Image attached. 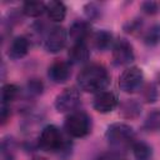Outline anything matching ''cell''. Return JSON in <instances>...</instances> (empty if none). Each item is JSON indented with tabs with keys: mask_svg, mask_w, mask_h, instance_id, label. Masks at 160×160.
<instances>
[{
	"mask_svg": "<svg viewBox=\"0 0 160 160\" xmlns=\"http://www.w3.org/2000/svg\"><path fill=\"white\" fill-rule=\"evenodd\" d=\"M112 44V34L108 30H100L94 35V46L100 50H108Z\"/></svg>",
	"mask_w": 160,
	"mask_h": 160,
	"instance_id": "cell-18",
	"label": "cell"
},
{
	"mask_svg": "<svg viewBox=\"0 0 160 160\" xmlns=\"http://www.w3.org/2000/svg\"><path fill=\"white\" fill-rule=\"evenodd\" d=\"M64 128L70 136L84 138L91 130V119L85 111L75 110L66 116Z\"/></svg>",
	"mask_w": 160,
	"mask_h": 160,
	"instance_id": "cell-3",
	"label": "cell"
},
{
	"mask_svg": "<svg viewBox=\"0 0 160 160\" xmlns=\"http://www.w3.org/2000/svg\"><path fill=\"white\" fill-rule=\"evenodd\" d=\"M32 160H46L45 158H42V156H36V158H34Z\"/></svg>",
	"mask_w": 160,
	"mask_h": 160,
	"instance_id": "cell-30",
	"label": "cell"
},
{
	"mask_svg": "<svg viewBox=\"0 0 160 160\" xmlns=\"http://www.w3.org/2000/svg\"><path fill=\"white\" fill-rule=\"evenodd\" d=\"M90 30L91 29H90L89 22H86L84 20H76L71 24V26L69 29V36L72 39L74 42L85 41V39L90 34Z\"/></svg>",
	"mask_w": 160,
	"mask_h": 160,
	"instance_id": "cell-13",
	"label": "cell"
},
{
	"mask_svg": "<svg viewBox=\"0 0 160 160\" xmlns=\"http://www.w3.org/2000/svg\"><path fill=\"white\" fill-rule=\"evenodd\" d=\"M76 80L81 90L98 94L105 90L110 84V75L105 66L100 64H90L80 70Z\"/></svg>",
	"mask_w": 160,
	"mask_h": 160,
	"instance_id": "cell-1",
	"label": "cell"
},
{
	"mask_svg": "<svg viewBox=\"0 0 160 160\" xmlns=\"http://www.w3.org/2000/svg\"><path fill=\"white\" fill-rule=\"evenodd\" d=\"M85 14H86V16H88L89 20H95L100 15V9L98 8L96 4L89 2L88 5H85Z\"/></svg>",
	"mask_w": 160,
	"mask_h": 160,
	"instance_id": "cell-25",
	"label": "cell"
},
{
	"mask_svg": "<svg viewBox=\"0 0 160 160\" xmlns=\"http://www.w3.org/2000/svg\"><path fill=\"white\" fill-rule=\"evenodd\" d=\"M112 62L118 66H125L135 60L132 45L126 39H118L112 45Z\"/></svg>",
	"mask_w": 160,
	"mask_h": 160,
	"instance_id": "cell-7",
	"label": "cell"
},
{
	"mask_svg": "<svg viewBox=\"0 0 160 160\" xmlns=\"http://www.w3.org/2000/svg\"><path fill=\"white\" fill-rule=\"evenodd\" d=\"M1 160H14L11 139H4L1 142Z\"/></svg>",
	"mask_w": 160,
	"mask_h": 160,
	"instance_id": "cell-24",
	"label": "cell"
},
{
	"mask_svg": "<svg viewBox=\"0 0 160 160\" xmlns=\"http://www.w3.org/2000/svg\"><path fill=\"white\" fill-rule=\"evenodd\" d=\"M142 128L146 131H158V130H160V109H154L152 111H150L146 115Z\"/></svg>",
	"mask_w": 160,
	"mask_h": 160,
	"instance_id": "cell-19",
	"label": "cell"
},
{
	"mask_svg": "<svg viewBox=\"0 0 160 160\" xmlns=\"http://www.w3.org/2000/svg\"><path fill=\"white\" fill-rule=\"evenodd\" d=\"M71 70L70 64L66 61H55L52 62L48 69V76L49 79L55 84H62L70 78Z\"/></svg>",
	"mask_w": 160,
	"mask_h": 160,
	"instance_id": "cell-10",
	"label": "cell"
},
{
	"mask_svg": "<svg viewBox=\"0 0 160 160\" xmlns=\"http://www.w3.org/2000/svg\"><path fill=\"white\" fill-rule=\"evenodd\" d=\"M95 160H119V159H118V154L115 152H105L99 155Z\"/></svg>",
	"mask_w": 160,
	"mask_h": 160,
	"instance_id": "cell-29",
	"label": "cell"
},
{
	"mask_svg": "<svg viewBox=\"0 0 160 160\" xmlns=\"http://www.w3.org/2000/svg\"><path fill=\"white\" fill-rule=\"evenodd\" d=\"M46 12H48V16L50 20L60 22L66 16V6L61 1L52 0L46 4Z\"/></svg>",
	"mask_w": 160,
	"mask_h": 160,
	"instance_id": "cell-14",
	"label": "cell"
},
{
	"mask_svg": "<svg viewBox=\"0 0 160 160\" xmlns=\"http://www.w3.org/2000/svg\"><path fill=\"white\" fill-rule=\"evenodd\" d=\"M131 149L136 160H151L152 158V149L145 141H134Z\"/></svg>",
	"mask_w": 160,
	"mask_h": 160,
	"instance_id": "cell-17",
	"label": "cell"
},
{
	"mask_svg": "<svg viewBox=\"0 0 160 160\" xmlns=\"http://www.w3.org/2000/svg\"><path fill=\"white\" fill-rule=\"evenodd\" d=\"M120 112H121V116L126 119H135L141 112V105L136 100H132V99L126 100L120 105Z\"/></svg>",
	"mask_w": 160,
	"mask_h": 160,
	"instance_id": "cell-16",
	"label": "cell"
},
{
	"mask_svg": "<svg viewBox=\"0 0 160 160\" xmlns=\"http://www.w3.org/2000/svg\"><path fill=\"white\" fill-rule=\"evenodd\" d=\"M19 95V88L15 84H5L1 89V104L10 105Z\"/></svg>",
	"mask_w": 160,
	"mask_h": 160,
	"instance_id": "cell-20",
	"label": "cell"
},
{
	"mask_svg": "<svg viewBox=\"0 0 160 160\" xmlns=\"http://www.w3.org/2000/svg\"><path fill=\"white\" fill-rule=\"evenodd\" d=\"M119 104V99L115 92L109 91V90H102L98 94H95L92 106L96 111L101 114H108L112 111Z\"/></svg>",
	"mask_w": 160,
	"mask_h": 160,
	"instance_id": "cell-9",
	"label": "cell"
},
{
	"mask_svg": "<svg viewBox=\"0 0 160 160\" xmlns=\"http://www.w3.org/2000/svg\"><path fill=\"white\" fill-rule=\"evenodd\" d=\"M68 32L64 28L61 26H54L51 30L48 31V34L44 38V46L46 51L51 54H56L61 51L68 41Z\"/></svg>",
	"mask_w": 160,
	"mask_h": 160,
	"instance_id": "cell-8",
	"label": "cell"
},
{
	"mask_svg": "<svg viewBox=\"0 0 160 160\" xmlns=\"http://www.w3.org/2000/svg\"><path fill=\"white\" fill-rule=\"evenodd\" d=\"M144 84V74L142 70L138 66L126 68L121 75L119 76V88L121 91L126 94L136 92L141 89Z\"/></svg>",
	"mask_w": 160,
	"mask_h": 160,
	"instance_id": "cell-5",
	"label": "cell"
},
{
	"mask_svg": "<svg viewBox=\"0 0 160 160\" xmlns=\"http://www.w3.org/2000/svg\"><path fill=\"white\" fill-rule=\"evenodd\" d=\"M141 10L148 15H154L158 12V4L155 1H144L141 4Z\"/></svg>",
	"mask_w": 160,
	"mask_h": 160,
	"instance_id": "cell-26",
	"label": "cell"
},
{
	"mask_svg": "<svg viewBox=\"0 0 160 160\" xmlns=\"http://www.w3.org/2000/svg\"><path fill=\"white\" fill-rule=\"evenodd\" d=\"M159 85L158 84H150L146 86L145 91H144V98L148 102H154L158 100L159 95H160V90H159Z\"/></svg>",
	"mask_w": 160,
	"mask_h": 160,
	"instance_id": "cell-23",
	"label": "cell"
},
{
	"mask_svg": "<svg viewBox=\"0 0 160 160\" xmlns=\"http://www.w3.org/2000/svg\"><path fill=\"white\" fill-rule=\"evenodd\" d=\"M29 48H30V40L26 36H16L12 39V41L9 45L8 55L12 60L21 59L29 52Z\"/></svg>",
	"mask_w": 160,
	"mask_h": 160,
	"instance_id": "cell-11",
	"label": "cell"
},
{
	"mask_svg": "<svg viewBox=\"0 0 160 160\" xmlns=\"http://www.w3.org/2000/svg\"><path fill=\"white\" fill-rule=\"evenodd\" d=\"M38 146L44 151L56 152L64 150L68 144L64 140L60 130L55 125H46L39 135Z\"/></svg>",
	"mask_w": 160,
	"mask_h": 160,
	"instance_id": "cell-4",
	"label": "cell"
},
{
	"mask_svg": "<svg viewBox=\"0 0 160 160\" xmlns=\"http://www.w3.org/2000/svg\"><path fill=\"white\" fill-rule=\"evenodd\" d=\"M10 118V105H4L1 104V110H0V119L1 124H5Z\"/></svg>",
	"mask_w": 160,
	"mask_h": 160,
	"instance_id": "cell-27",
	"label": "cell"
},
{
	"mask_svg": "<svg viewBox=\"0 0 160 160\" xmlns=\"http://www.w3.org/2000/svg\"><path fill=\"white\" fill-rule=\"evenodd\" d=\"M26 90H28V94L31 95V96H38L44 90V84L41 80L39 79H30L26 84Z\"/></svg>",
	"mask_w": 160,
	"mask_h": 160,
	"instance_id": "cell-22",
	"label": "cell"
},
{
	"mask_svg": "<svg viewBox=\"0 0 160 160\" xmlns=\"http://www.w3.org/2000/svg\"><path fill=\"white\" fill-rule=\"evenodd\" d=\"M106 141L112 152H125L135 141V132L132 128L124 122H114L108 126L105 132Z\"/></svg>",
	"mask_w": 160,
	"mask_h": 160,
	"instance_id": "cell-2",
	"label": "cell"
},
{
	"mask_svg": "<svg viewBox=\"0 0 160 160\" xmlns=\"http://www.w3.org/2000/svg\"><path fill=\"white\" fill-rule=\"evenodd\" d=\"M90 56V51L85 41L74 42L69 50V60L72 64H82Z\"/></svg>",
	"mask_w": 160,
	"mask_h": 160,
	"instance_id": "cell-12",
	"label": "cell"
},
{
	"mask_svg": "<svg viewBox=\"0 0 160 160\" xmlns=\"http://www.w3.org/2000/svg\"><path fill=\"white\" fill-rule=\"evenodd\" d=\"M21 11L29 18H38L46 11V4L42 1H25Z\"/></svg>",
	"mask_w": 160,
	"mask_h": 160,
	"instance_id": "cell-15",
	"label": "cell"
},
{
	"mask_svg": "<svg viewBox=\"0 0 160 160\" xmlns=\"http://www.w3.org/2000/svg\"><path fill=\"white\" fill-rule=\"evenodd\" d=\"M140 28H141V21L140 20H132V21H130V22H128L125 25V30L128 32H135Z\"/></svg>",
	"mask_w": 160,
	"mask_h": 160,
	"instance_id": "cell-28",
	"label": "cell"
},
{
	"mask_svg": "<svg viewBox=\"0 0 160 160\" xmlns=\"http://www.w3.org/2000/svg\"><path fill=\"white\" fill-rule=\"evenodd\" d=\"M55 109L59 112H72L80 105V92L76 88L64 89L55 99Z\"/></svg>",
	"mask_w": 160,
	"mask_h": 160,
	"instance_id": "cell-6",
	"label": "cell"
},
{
	"mask_svg": "<svg viewBox=\"0 0 160 160\" xmlns=\"http://www.w3.org/2000/svg\"><path fill=\"white\" fill-rule=\"evenodd\" d=\"M144 42L148 46H156L160 44V24H154L144 35Z\"/></svg>",
	"mask_w": 160,
	"mask_h": 160,
	"instance_id": "cell-21",
	"label": "cell"
}]
</instances>
